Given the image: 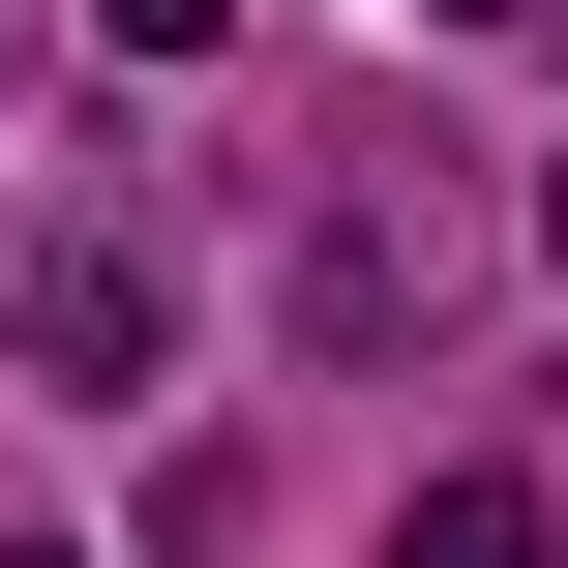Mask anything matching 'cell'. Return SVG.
<instances>
[{"mask_svg": "<svg viewBox=\"0 0 568 568\" xmlns=\"http://www.w3.org/2000/svg\"><path fill=\"white\" fill-rule=\"evenodd\" d=\"M30 359L60 389H150V240H30Z\"/></svg>", "mask_w": 568, "mask_h": 568, "instance_id": "1", "label": "cell"}, {"mask_svg": "<svg viewBox=\"0 0 568 568\" xmlns=\"http://www.w3.org/2000/svg\"><path fill=\"white\" fill-rule=\"evenodd\" d=\"M389 568H539V479H419V509H389Z\"/></svg>", "mask_w": 568, "mask_h": 568, "instance_id": "2", "label": "cell"}, {"mask_svg": "<svg viewBox=\"0 0 568 568\" xmlns=\"http://www.w3.org/2000/svg\"><path fill=\"white\" fill-rule=\"evenodd\" d=\"M90 30H150V60H210V0H90Z\"/></svg>", "mask_w": 568, "mask_h": 568, "instance_id": "3", "label": "cell"}, {"mask_svg": "<svg viewBox=\"0 0 568 568\" xmlns=\"http://www.w3.org/2000/svg\"><path fill=\"white\" fill-rule=\"evenodd\" d=\"M0 568H90V539H0Z\"/></svg>", "mask_w": 568, "mask_h": 568, "instance_id": "4", "label": "cell"}, {"mask_svg": "<svg viewBox=\"0 0 568 568\" xmlns=\"http://www.w3.org/2000/svg\"><path fill=\"white\" fill-rule=\"evenodd\" d=\"M479 30H509V0H479Z\"/></svg>", "mask_w": 568, "mask_h": 568, "instance_id": "5", "label": "cell"}]
</instances>
